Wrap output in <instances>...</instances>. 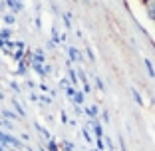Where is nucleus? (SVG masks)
<instances>
[{"label":"nucleus","instance_id":"obj_21","mask_svg":"<svg viewBox=\"0 0 155 151\" xmlns=\"http://www.w3.org/2000/svg\"><path fill=\"white\" fill-rule=\"evenodd\" d=\"M105 145H107V149L114 151V143H111V139H110V137H105Z\"/></svg>","mask_w":155,"mask_h":151},{"label":"nucleus","instance_id":"obj_30","mask_svg":"<svg viewBox=\"0 0 155 151\" xmlns=\"http://www.w3.org/2000/svg\"><path fill=\"white\" fill-rule=\"evenodd\" d=\"M10 151H16V149H10Z\"/></svg>","mask_w":155,"mask_h":151},{"label":"nucleus","instance_id":"obj_4","mask_svg":"<svg viewBox=\"0 0 155 151\" xmlns=\"http://www.w3.org/2000/svg\"><path fill=\"white\" fill-rule=\"evenodd\" d=\"M68 56H70V60H74V62H80L82 60V56H80V52L76 50V48H68Z\"/></svg>","mask_w":155,"mask_h":151},{"label":"nucleus","instance_id":"obj_25","mask_svg":"<svg viewBox=\"0 0 155 151\" xmlns=\"http://www.w3.org/2000/svg\"><path fill=\"white\" fill-rule=\"evenodd\" d=\"M60 119H62V121H64V123H68V115H66L64 111H62V115H60Z\"/></svg>","mask_w":155,"mask_h":151},{"label":"nucleus","instance_id":"obj_9","mask_svg":"<svg viewBox=\"0 0 155 151\" xmlns=\"http://www.w3.org/2000/svg\"><path fill=\"white\" fill-rule=\"evenodd\" d=\"M34 127H36V129H38V133H40L42 137H46V139H48V141H50V139H52V137H50V133L46 131V129H44V127H42V125H40V123H34Z\"/></svg>","mask_w":155,"mask_h":151},{"label":"nucleus","instance_id":"obj_17","mask_svg":"<svg viewBox=\"0 0 155 151\" xmlns=\"http://www.w3.org/2000/svg\"><path fill=\"white\" fill-rule=\"evenodd\" d=\"M131 96H133V100H135V101H137V103H139V105H143V100H141V97H139V94H137V90H135V87H133V90H131Z\"/></svg>","mask_w":155,"mask_h":151},{"label":"nucleus","instance_id":"obj_1","mask_svg":"<svg viewBox=\"0 0 155 151\" xmlns=\"http://www.w3.org/2000/svg\"><path fill=\"white\" fill-rule=\"evenodd\" d=\"M4 2H6V6H8V8H12V12H20V10L24 8L22 2H16V0H4Z\"/></svg>","mask_w":155,"mask_h":151},{"label":"nucleus","instance_id":"obj_12","mask_svg":"<svg viewBox=\"0 0 155 151\" xmlns=\"http://www.w3.org/2000/svg\"><path fill=\"white\" fill-rule=\"evenodd\" d=\"M60 151H74V143L62 141V145H60Z\"/></svg>","mask_w":155,"mask_h":151},{"label":"nucleus","instance_id":"obj_7","mask_svg":"<svg viewBox=\"0 0 155 151\" xmlns=\"http://www.w3.org/2000/svg\"><path fill=\"white\" fill-rule=\"evenodd\" d=\"M10 36H12V30H10V28H2V30H0V40L8 42Z\"/></svg>","mask_w":155,"mask_h":151},{"label":"nucleus","instance_id":"obj_26","mask_svg":"<svg viewBox=\"0 0 155 151\" xmlns=\"http://www.w3.org/2000/svg\"><path fill=\"white\" fill-rule=\"evenodd\" d=\"M87 56H90V60H96V56H94V52H91L90 48H87Z\"/></svg>","mask_w":155,"mask_h":151},{"label":"nucleus","instance_id":"obj_18","mask_svg":"<svg viewBox=\"0 0 155 151\" xmlns=\"http://www.w3.org/2000/svg\"><path fill=\"white\" fill-rule=\"evenodd\" d=\"M38 100H40L42 103H52V97H48V96H40Z\"/></svg>","mask_w":155,"mask_h":151},{"label":"nucleus","instance_id":"obj_24","mask_svg":"<svg viewBox=\"0 0 155 151\" xmlns=\"http://www.w3.org/2000/svg\"><path fill=\"white\" fill-rule=\"evenodd\" d=\"M101 115H104V121H105V123H110V115H107V111H104Z\"/></svg>","mask_w":155,"mask_h":151},{"label":"nucleus","instance_id":"obj_5","mask_svg":"<svg viewBox=\"0 0 155 151\" xmlns=\"http://www.w3.org/2000/svg\"><path fill=\"white\" fill-rule=\"evenodd\" d=\"M147 14L151 20H155V0H147Z\"/></svg>","mask_w":155,"mask_h":151},{"label":"nucleus","instance_id":"obj_23","mask_svg":"<svg viewBox=\"0 0 155 151\" xmlns=\"http://www.w3.org/2000/svg\"><path fill=\"white\" fill-rule=\"evenodd\" d=\"M96 145H97V149H104V141L101 139H96Z\"/></svg>","mask_w":155,"mask_h":151},{"label":"nucleus","instance_id":"obj_2","mask_svg":"<svg viewBox=\"0 0 155 151\" xmlns=\"http://www.w3.org/2000/svg\"><path fill=\"white\" fill-rule=\"evenodd\" d=\"M91 127H94V133H96V137L101 139V135H104V127H101L100 121H96V119H91Z\"/></svg>","mask_w":155,"mask_h":151},{"label":"nucleus","instance_id":"obj_15","mask_svg":"<svg viewBox=\"0 0 155 151\" xmlns=\"http://www.w3.org/2000/svg\"><path fill=\"white\" fill-rule=\"evenodd\" d=\"M48 151H60V145L54 141V139H50V141H48Z\"/></svg>","mask_w":155,"mask_h":151},{"label":"nucleus","instance_id":"obj_14","mask_svg":"<svg viewBox=\"0 0 155 151\" xmlns=\"http://www.w3.org/2000/svg\"><path fill=\"white\" fill-rule=\"evenodd\" d=\"M68 74H70V80H68V82H72V86H74V84H78V74H76V72H74V70H72V68H70V70H68Z\"/></svg>","mask_w":155,"mask_h":151},{"label":"nucleus","instance_id":"obj_19","mask_svg":"<svg viewBox=\"0 0 155 151\" xmlns=\"http://www.w3.org/2000/svg\"><path fill=\"white\" fill-rule=\"evenodd\" d=\"M10 87H12V90H14L16 94H20V86H18L16 82H10Z\"/></svg>","mask_w":155,"mask_h":151},{"label":"nucleus","instance_id":"obj_13","mask_svg":"<svg viewBox=\"0 0 155 151\" xmlns=\"http://www.w3.org/2000/svg\"><path fill=\"white\" fill-rule=\"evenodd\" d=\"M2 117H4L6 121H8V119H16L18 115H16V113H12L10 110H4V111H2Z\"/></svg>","mask_w":155,"mask_h":151},{"label":"nucleus","instance_id":"obj_28","mask_svg":"<svg viewBox=\"0 0 155 151\" xmlns=\"http://www.w3.org/2000/svg\"><path fill=\"white\" fill-rule=\"evenodd\" d=\"M2 100H4V94H2V92H0V101H2Z\"/></svg>","mask_w":155,"mask_h":151},{"label":"nucleus","instance_id":"obj_3","mask_svg":"<svg viewBox=\"0 0 155 151\" xmlns=\"http://www.w3.org/2000/svg\"><path fill=\"white\" fill-rule=\"evenodd\" d=\"M12 105H14V110H16V113H18V117H24V115H26V111H24V107L20 105V101L16 100V97H12Z\"/></svg>","mask_w":155,"mask_h":151},{"label":"nucleus","instance_id":"obj_16","mask_svg":"<svg viewBox=\"0 0 155 151\" xmlns=\"http://www.w3.org/2000/svg\"><path fill=\"white\" fill-rule=\"evenodd\" d=\"M82 135H84V139H86L87 143H91V133H90V129H87V127L82 129Z\"/></svg>","mask_w":155,"mask_h":151},{"label":"nucleus","instance_id":"obj_29","mask_svg":"<svg viewBox=\"0 0 155 151\" xmlns=\"http://www.w3.org/2000/svg\"><path fill=\"white\" fill-rule=\"evenodd\" d=\"M16 2H22V0H16Z\"/></svg>","mask_w":155,"mask_h":151},{"label":"nucleus","instance_id":"obj_11","mask_svg":"<svg viewBox=\"0 0 155 151\" xmlns=\"http://www.w3.org/2000/svg\"><path fill=\"white\" fill-rule=\"evenodd\" d=\"M145 68H147V74H149L151 78H155V68L151 64V60H147V58H145Z\"/></svg>","mask_w":155,"mask_h":151},{"label":"nucleus","instance_id":"obj_6","mask_svg":"<svg viewBox=\"0 0 155 151\" xmlns=\"http://www.w3.org/2000/svg\"><path fill=\"white\" fill-rule=\"evenodd\" d=\"M72 100H74V103H76V105H82L84 100H86V97H84V92H76L72 96Z\"/></svg>","mask_w":155,"mask_h":151},{"label":"nucleus","instance_id":"obj_20","mask_svg":"<svg viewBox=\"0 0 155 151\" xmlns=\"http://www.w3.org/2000/svg\"><path fill=\"white\" fill-rule=\"evenodd\" d=\"M64 24H66V26H72V22H70V14H64Z\"/></svg>","mask_w":155,"mask_h":151},{"label":"nucleus","instance_id":"obj_8","mask_svg":"<svg viewBox=\"0 0 155 151\" xmlns=\"http://www.w3.org/2000/svg\"><path fill=\"white\" fill-rule=\"evenodd\" d=\"M86 115H87V117H91V119H96V115H97V105H90V107H86Z\"/></svg>","mask_w":155,"mask_h":151},{"label":"nucleus","instance_id":"obj_22","mask_svg":"<svg viewBox=\"0 0 155 151\" xmlns=\"http://www.w3.org/2000/svg\"><path fill=\"white\" fill-rule=\"evenodd\" d=\"M96 86H97V87H100V90H104V82H101V80H100V78H96Z\"/></svg>","mask_w":155,"mask_h":151},{"label":"nucleus","instance_id":"obj_27","mask_svg":"<svg viewBox=\"0 0 155 151\" xmlns=\"http://www.w3.org/2000/svg\"><path fill=\"white\" fill-rule=\"evenodd\" d=\"M30 101H38V96H36V94H30Z\"/></svg>","mask_w":155,"mask_h":151},{"label":"nucleus","instance_id":"obj_10","mask_svg":"<svg viewBox=\"0 0 155 151\" xmlns=\"http://www.w3.org/2000/svg\"><path fill=\"white\" fill-rule=\"evenodd\" d=\"M2 20H4L6 26H12V24L16 22V16H14V14H4V18H2Z\"/></svg>","mask_w":155,"mask_h":151}]
</instances>
